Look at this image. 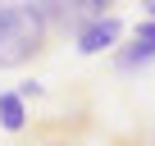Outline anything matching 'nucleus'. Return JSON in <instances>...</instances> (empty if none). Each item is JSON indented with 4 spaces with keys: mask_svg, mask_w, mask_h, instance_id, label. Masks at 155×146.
I'll list each match as a JSON object with an SVG mask.
<instances>
[{
    "mask_svg": "<svg viewBox=\"0 0 155 146\" xmlns=\"http://www.w3.org/2000/svg\"><path fill=\"white\" fill-rule=\"evenodd\" d=\"M119 37H123V23L105 14V18H91L73 41H78V55H101V50H119Z\"/></svg>",
    "mask_w": 155,
    "mask_h": 146,
    "instance_id": "f257e3e1",
    "label": "nucleus"
},
{
    "mask_svg": "<svg viewBox=\"0 0 155 146\" xmlns=\"http://www.w3.org/2000/svg\"><path fill=\"white\" fill-rule=\"evenodd\" d=\"M23 123H28L23 96L18 91H0V128H5V132H23Z\"/></svg>",
    "mask_w": 155,
    "mask_h": 146,
    "instance_id": "f03ea898",
    "label": "nucleus"
},
{
    "mask_svg": "<svg viewBox=\"0 0 155 146\" xmlns=\"http://www.w3.org/2000/svg\"><path fill=\"white\" fill-rule=\"evenodd\" d=\"M14 91H18V96H23V101H37V96H41V91H46V87H41V82H37V78H28V82H18V87H14Z\"/></svg>",
    "mask_w": 155,
    "mask_h": 146,
    "instance_id": "7ed1b4c3",
    "label": "nucleus"
},
{
    "mask_svg": "<svg viewBox=\"0 0 155 146\" xmlns=\"http://www.w3.org/2000/svg\"><path fill=\"white\" fill-rule=\"evenodd\" d=\"M132 37H137V41H146V46H150V50H155V23H146V18H141V23H137V32H132Z\"/></svg>",
    "mask_w": 155,
    "mask_h": 146,
    "instance_id": "20e7f679",
    "label": "nucleus"
},
{
    "mask_svg": "<svg viewBox=\"0 0 155 146\" xmlns=\"http://www.w3.org/2000/svg\"><path fill=\"white\" fill-rule=\"evenodd\" d=\"M141 9H146V23H155V0H146Z\"/></svg>",
    "mask_w": 155,
    "mask_h": 146,
    "instance_id": "39448f33",
    "label": "nucleus"
}]
</instances>
